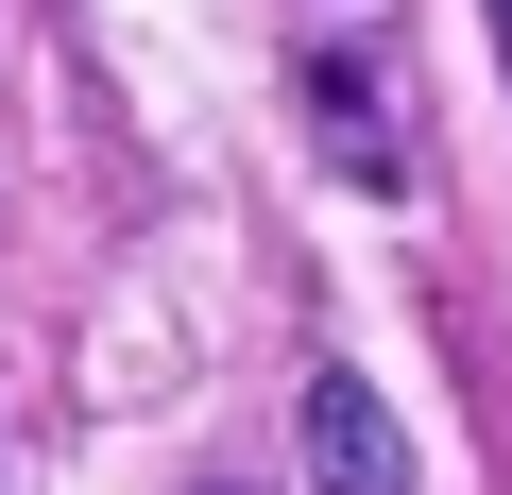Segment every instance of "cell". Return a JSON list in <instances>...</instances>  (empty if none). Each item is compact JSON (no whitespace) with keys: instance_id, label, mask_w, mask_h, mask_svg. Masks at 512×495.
I'll return each mask as SVG.
<instances>
[{"instance_id":"6da1fadb","label":"cell","mask_w":512,"mask_h":495,"mask_svg":"<svg viewBox=\"0 0 512 495\" xmlns=\"http://www.w3.org/2000/svg\"><path fill=\"white\" fill-rule=\"evenodd\" d=\"M308 495H427L410 427L376 410V376H308Z\"/></svg>"},{"instance_id":"7a4b0ae2","label":"cell","mask_w":512,"mask_h":495,"mask_svg":"<svg viewBox=\"0 0 512 495\" xmlns=\"http://www.w3.org/2000/svg\"><path fill=\"white\" fill-rule=\"evenodd\" d=\"M495 52H512V0H495Z\"/></svg>"}]
</instances>
